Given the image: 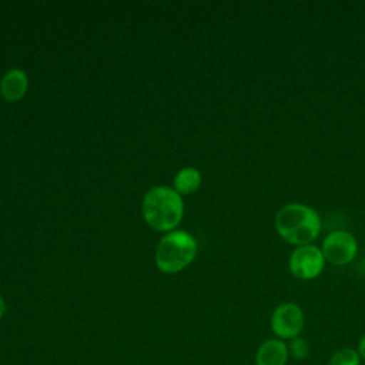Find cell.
Listing matches in <instances>:
<instances>
[{
    "mask_svg": "<svg viewBox=\"0 0 365 365\" xmlns=\"http://www.w3.org/2000/svg\"><path fill=\"white\" fill-rule=\"evenodd\" d=\"M277 232L289 244L297 247L308 245L315 241L321 231L318 212L301 202L282 205L274 218Z\"/></svg>",
    "mask_w": 365,
    "mask_h": 365,
    "instance_id": "cell-1",
    "label": "cell"
},
{
    "mask_svg": "<svg viewBox=\"0 0 365 365\" xmlns=\"http://www.w3.org/2000/svg\"><path fill=\"white\" fill-rule=\"evenodd\" d=\"M184 212L180 194L168 187H154L148 190L143 200V215L147 224L157 231L175 228Z\"/></svg>",
    "mask_w": 365,
    "mask_h": 365,
    "instance_id": "cell-2",
    "label": "cell"
},
{
    "mask_svg": "<svg viewBox=\"0 0 365 365\" xmlns=\"http://www.w3.org/2000/svg\"><path fill=\"white\" fill-rule=\"evenodd\" d=\"M195 254L197 242L192 235L180 230L171 231L161 238L155 252V262L160 271L174 274L190 265Z\"/></svg>",
    "mask_w": 365,
    "mask_h": 365,
    "instance_id": "cell-3",
    "label": "cell"
},
{
    "mask_svg": "<svg viewBox=\"0 0 365 365\" xmlns=\"http://www.w3.org/2000/svg\"><path fill=\"white\" fill-rule=\"evenodd\" d=\"M305 318L299 305L295 302L279 304L271 314L269 325L272 332L282 341L299 336L304 329Z\"/></svg>",
    "mask_w": 365,
    "mask_h": 365,
    "instance_id": "cell-4",
    "label": "cell"
},
{
    "mask_svg": "<svg viewBox=\"0 0 365 365\" xmlns=\"http://www.w3.org/2000/svg\"><path fill=\"white\" fill-rule=\"evenodd\" d=\"M291 272L299 279L317 278L325 265V257L319 247L314 244L297 247L288 259Z\"/></svg>",
    "mask_w": 365,
    "mask_h": 365,
    "instance_id": "cell-5",
    "label": "cell"
},
{
    "mask_svg": "<svg viewBox=\"0 0 365 365\" xmlns=\"http://www.w3.org/2000/svg\"><path fill=\"white\" fill-rule=\"evenodd\" d=\"M321 251L325 257V261H329L335 265H344L355 258L358 242L349 231L335 230L324 238Z\"/></svg>",
    "mask_w": 365,
    "mask_h": 365,
    "instance_id": "cell-6",
    "label": "cell"
},
{
    "mask_svg": "<svg viewBox=\"0 0 365 365\" xmlns=\"http://www.w3.org/2000/svg\"><path fill=\"white\" fill-rule=\"evenodd\" d=\"M289 358L287 344L279 338L264 341L255 354V365H287Z\"/></svg>",
    "mask_w": 365,
    "mask_h": 365,
    "instance_id": "cell-7",
    "label": "cell"
},
{
    "mask_svg": "<svg viewBox=\"0 0 365 365\" xmlns=\"http://www.w3.org/2000/svg\"><path fill=\"white\" fill-rule=\"evenodd\" d=\"M27 87H29V78L21 68L9 70L0 81L1 96L7 101H17L21 97H24Z\"/></svg>",
    "mask_w": 365,
    "mask_h": 365,
    "instance_id": "cell-8",
    "label": "cell"
},
{
    "mask_svg": "<svg viewBox=\"0 0 365 365\" xmlns=\"http://www.w3.org/2000/svg\"><path fill=\"white\" fill-rule=\"evenodd\" d=\"M201 185V174L194 167H185L174 177L175 191L180 194H191Z\"/></svg>",
    "mask_w": 365,
    "mask_h": 365,
    "instance_id": "cell-9",
    "label": "cell"
},
{
    "mask_svg": "<svg viewBox=\"0 0 365 365\" xmlns=\"http://www.w3.org/2000/svg\"><path fill=\"white\" fill-rule=\"evenodd\" d=\"M361 356L354 348H341L332 354L328 365H361Z\"/></svg>",
    "mask_w": 365,
    "mask_h": 365,
    "instance_id": "cell-10",
    "label": "cell"
},
{
    "mask_svg": "<svg viewBox=\"0 0 365 365\" xmlns=\"http://www.w3.org/2000/svg\"><path fill=\"white\" fill-rule=\"evenodd\" d=\"M287 346H288L289 356H292L294 359L302 361L309 354V346H308L307 341L304 338H301V336L289 339V344H287Z\"/></svg>",
    "mask_w": 365,
    "mask_h": 365,
    "instance_id": "cell-11",
    "label": "cell"
},
{
    "mask_svg": "<svg viewBox=\"0 0 365 365\" xmlns=\"http://www.w3.org/2000/svg\"><path fill=\"white\" fill-rule=\"evenodd\" d=\"M358 354H359V356H361V359H365V334L362 335V338L359 339V342H358Z\"/></svg>",
    "mask_w": 365,
    "mask_h": 365,
    "instance_id": "cell-12",
    "label": "cell"
},
{
    "mask_svg": "<svg viewBox=\"0 0 365 365\" xmlns=\"http://www.w3.org/2000/svg\"><path fill=\"white\" fill-rule=\"evenodd\" d=\"M4 312H6V302H4V299L0 297V319L3 318Z\"/></svg>",
    "mask_w": 365,
    "mask_h": 365,
    "instance_id": "cell-13",
    "label": "cell"
}]
</instances>
